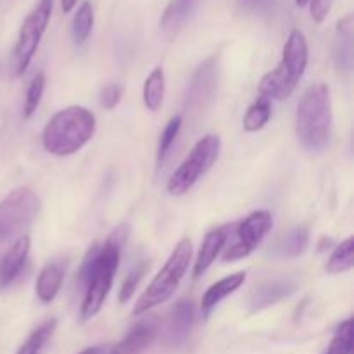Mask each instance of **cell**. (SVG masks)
<instances>
[{"mask_svg": "<svg viewBox=\"0 0 354 354\" xmlns=\"http://www.w3.org/2000/svg\"><path fill=\"white\" fill-rule=\"evenodd\" d=\"M244 282H245V273L237 272L225 277V279L218 280L216 283H213V286L204 292L203 301H201V311H203V317L204 318L209 317L211 311H213L214 308L225 299V297L234 294L237 289H241Z\"/></svg>", "mask_w": 354, "mask_h": 354, "instance_id": "obj_18", "label": "cell"}, {"mask_svg": "<svg viewBox=\"0 0 354 354\" xmlns=\"http://www.w3.org/2000/svg\"><path fill=\"white\" fill-rule=\"evenodd\" d=\"M128 225H120L111 232L107 241L95 256L92 268H90L88 279L85 282V297L82 303V320L88 322L102 310L106 297L109 296V290L113 287L114 275L120 266L121 252L128 239Z\"/></svg>", "mask_w": 354, "mask_h": 354, "instance_id": "obj_1", "label": "cell"}, {"mask_svg": "<svg viewBox=\"0 0 354 354\" xmlns=\"http://www.w3.org/2000/svg\"><path fill=\"white\" fill-rule=\"evenodd\" d=\"M80 354H104V349L102 348H88Z\"/></svg>", "mask_w": 354, "mask_h": 354, "instance_id": "obj_34", "label": "cell"}, {"mask_svg": "<svg viewBox=\"0 0 354 354\" xmlns=\"http://www.w3.org/2000/svg\"><path fill=\"white\" fill-rule=\"evenodd\" d=\"M308 59H310V50H308L306 37L299 30H292L283 45L282 61L273 71L266 73L259 82L261 97L268 100L289 99L306 71Z\"/></svg>", "mask_w": 354, "mask_h": 354, "instance_id": "obj_4", "label": "cell"}, {"mask_svg": "<svg viewBox=\"0 0 354 354\" xmlns=\"http://www.w3.org/2000/svg\"><path fill=\"white\" fill-rule=\"evenodd\" d=\"M31 241L28 235H21L12 242L6 254L0 259V287H7L17 279V275L23 270L30 254Z\"/></svg>", "mask_w": 354, "mask_h": 354, "instance_id": "obj_14", "label": "cell"}, {"mask_svg": "<svg viewBox=\"0 0 354 354\" xmlns=\"http://www.w3.org/2000/svg\"><path fill=\"white\" fill-rule=\"evenodd\" d=\"M237 2L249 10H265L268 9L272 0H237Z\"/></svg>", "mask_w": 354, "mask_h": 354, "instance_id": "obj_32", "label": "cell"}, {"mask_svg": "<svg viewBox=\"0 0 354 354\" xmlns=\"http://www.w3.org/2000/svg\"><path fill=\"white\" fill-rule=\"evenodd\" d=\"M227 228H214V230L207 232L196 263H194V279H199L201 275H204L209 270V266L216 261V258L227 244Z\"/></svg>", "mask_w": 354, "mask_h": 354, "instance_id": "obj_17", "label": "cell"}, {"mask_svg": "<svg viewBox=\"0 0 354 354\" xmlns=\"http://www.w3.org/2000/svg\"><path fill=\"white\" fill-rule=\"evenodd\" d=\"M76 2H78V0H61L62 12H71V10L75 9Z\"/></svg>", "mask_w": 354, "mask_h": 354, "instance_id": "obj_33", "label": "cell"}, {"mask_svg": "<svg viewBox=\"0 0 354 354\" xmlns=\"http://www.w3.org/2000/svg\"><path fill=\"white\" fill-rule=\"evenodd\" d=\"M97 121L92 111L82 106H69L48 120L41 133L44 149L64 158L78 152L92 140Z\"/></svg>", "mask_w": 354, "mask_h": 354, "instance_id": "obj_2", "label": "cell"}, {"mask_svg": "<svg viewBox=\"0 0 354 354\" xmlns=\"http://www.w3.org/2000/svg\"><path fill=\"white\" fill-rule=\"evenodd\" d=\"M62 282H64V268H62V265H59V263H48L38 273L37 286H35L37 297L44 304L52 303L57 297Z\"/></svg>", "mask_w": 354, "mask_h": 354, "instance_id": "obj_19", "label": "cell"}, {"mask_svg": "<svg viewBox=\"0 0 354 354\" xmlns=\"http://www.w3.org/2000/svg\"><path fill=\"white\" fill-rule=\"evenodd\" d=\"M270 116H272V102L265 97H259L254 104L248 109L245 113L244 121H242V127H244L245 131L249 133H254V131H259L261 128L266 127V123L270 121Z\"/></svg>", "mask_w": 354, "mask_h": 354, "instance_id": "obj_22", "label": "cell"}, {"mask_svg": "<svg viewBox=\"0 0 354 354\" xmlns=\"http://www.w3.org/2000/svg\"><path fill=\"white\" fill-rule=\"evenodd\" d=\"M297 137L311 152H320L330 142L332 100L325 83H315L301 97L296 113Z\"/></svg>", "mask_w": 354, "mask_h": 354, "instance_id": "obj_3", "label": "cell"}, {"mask_svg": "<svg viewBox=\"0 0 354 354\" xmlns=\"http://www.w3.org/2000/svg\"><path fill=\"white\" fill-rule=\"evenodd\" d=\"M40 211V199L28 187H17L0 203V244L23 235Z\"/></svg>", "mask_w": 354, "mask_h": 354, "instance_id": "obj_7", "label": "cell"}, {"mask_svg": "<svg viewBox=\"0 0 354 354\" xmlns=\"http://www.w3.org/2000/svg\"><path fill=\"white\" fill-rule=\"evenodd\" d=\"M308 244H310V230L304 225H297L277 239L270 249V254L280 259L297 258L306 251Z\"/></svg>", "mask_w": 354, "mask_h": 354, "instance_id": "obj_16", "label": "cell"}, {"mask_svg": "<svg viewBox=\"0 0 354 354\" xmlns=\"http://www.w3.org/2000/svg\"><path fill=\"white\" fill-rule=\"evenodd\" d=\"M52 9H54V0H38L33 10L24 17L19 35H17L16 47H14V71L17 76L26 71L31 59L37 54L38 45L50 21Z\"/></svg>", "mask_w": 354, "mask_h": 354, "instance_id": "obj_8", "label": "cell"}, {"mask_svg": "<svg viewBox=\"0 0 354 354\" xmlns=\"http://www.w3.org/2000/svg\"><path fill=\"white\" fill-rule=\"evenodd\" d=\"M354 265V241L353 237L346 239L344 242L337 245L327 261V272L330 275H339L346 273L353 268Z\"/></svg>", "mask_w": 354, "mask_h": 354, "instance_id": "obj_23", "label": "cell"}, {"mask_svg": "<svg viewBox=\"0 0 354 354\" xmlns=\"http://www.w3.org/2000/svg\"><path fill=\"white\" fill-rule=\"evenodd\" d=\"M158 332L159 318L154 317V315H147L145 318L138 320L137 324L127 332L123 341H120L116 346H113L107 354H144V351H147L149 346L154 342Z\"/></svg>", "mask_w": 354, "mask_h": 354, "instance_id": "obj_11", "label": "cell"}, {"mask_svg": "<svg viewBox=\"0 0 354 354\" xmlns=\"http://www.w3.org/2000/svg\"><path fill=\"white\" fill-rule=\"evenodd\" d=\"M220 151L221 140L218 135H206L201 138L168 180V185H166L168 192L171 196H183L189 192L199 182L201 176L206 175L211 166L218 161Z\"/></svg>", "mask_w": 354, "mask_h": 354, "instance_id": "obj_6", "label": "cell"}, {"mask_svg": "<svg viewBox=\"0 0 354 354\" xmlns=\"http://www.w3.org/2000/svg\"><path fill=\"white\" fill-rule=\"evenodd\" d=\"M55 325H57V320H54V318H52V320L44 322L37 330L31 332V335L26 339V342L21 346L17 354H40L41 349H44V346L47 344L48 339H50L52 334H54Z\"/></svg>", "mask_w": 354, "mask_h": 354, "instance_id": "obj_25", "label": "cell"}, {"mask_svg": "<svg viewBox=\"0 0 354 354\" xmlns=\"http://www.w3.org/2000/svg\"><path fill=\"white\" fill-rule=\"evenodd\" d=\"M44 88H45V76L44 73H38V75L31 80L30 86H28L26 100H24V107H23L24 120H30V118L37 113L38 106H40L41 95H44Z\"/></svg>", "mask_w": 354, "mask_h": 354, "instance_id": "obj_28", "label": "cell"}, {"mask_svg": "<svg viewBox=\"0 0 354 354\" xmlns=\"http://www.w3.org/2000/svg\"><path fill=\"white\" fill-rule=\"evenodd\" d=\"M190 259H192V242H190L189 239H182V241L175 245V249H173V252L169 254L165 266L159 270L158 275L152 279V282L149 283L147 289L144 290V294H142V296L138 297L137 303H135V317H140V315H145L147 311L154 310L156 306L166 303V301L175 294L180 282H182L183 275H185L187 270H189Z\"/></svg>", "mask_w": 354, "mask_h": 354, "instance_id": "obj_5", "label": "cell"}, {"mask_svg": "<svg viewBox=\"0 0 354 354\" xmlns=\"http://www.w3.org/2000/svg\"><path fill=\"white\" fill-rule=\"evenodd\" d=\"M194 315H196V304L192 299H180L173 306L171 313H169L168 327H166V337H168L169 344L175 346V348L185 344L190 330H192Z\"/></svg>", "mask_w": 354, "mask_h": 354, "instance_id": "obj_13", "label": "cell"}, {"mask_svg": "<svg viewBox=\"0 0 354 354\" xmlns=\"http://www.w3.org/2000/svg\"><path fill=\"white\" fill-rule=\"evenodd\" d=\"M197 0H169L161 17V30L166 35H176L192 16Z\"/></svg>", "mask_w": 354, "mask_h": 354, "instance_id": "obj_20", "label": "cell"}, {"mask_svg": "<svg viewBox=\"0 0 354 354\" xmlns=\"http://www.w3.org/2000/svg\"><path fill=\"white\" fill-rule=\"evenodd\" d=\"M121 95H123V90H121L120 85L116 83H111V85L104 86L100 90V95H99V102L104 109H114V107L120 104Z\"/></svg>", "mask_w": 354, "mask_h": 354, "instance_id": "obj_30", "label": "cell"}, {"mask_svg": "<svg viewBox=\"0 0 354 354\" xmlns=\"http://www.w3.org/2000/svg\"><path fill=\"white\" fill-rule=\"evenodd\" d=\"M147 270H149L147 259H140L137 265H133V268L128 272L127 279H124L123 286H121V289H120V296H118L120 303L124 304L127 301L131 299V296H133V292L137 290L138 283H140V280L144 279V275L147 273Z\"/></svg>", "mask_w": 354, "mask_h": 354, "instance_id": "obj_27", "label": "cell"}, {"mask_svg": "<svg viewBox=\"0 0 354 354\" xmlns=\"http://www.w3.org/2000/svg\"><path fill=\"white\" fill-rule=\"evenodd\" d=\"M296 289L297 283L289 279H277L259 283L258 287L252 289V292L248 297L249 313H258V311L265 310V308L273 306L279 301L286 299L290 294L296 292Z\"/></svg>", "mask_w": 354, "mask_h": 354, "instance_id": "obj_12", "label": "cell"}, {"mask_svg": "<svg viewBox=\"0 0 354 354\" xmlns=\"http://www.w3.org/2000/svg\"><path fill=\"white\" fill-rule=\"evenodd\" d=\"M218 64L216 57H209L196 69L185 93V107L190 113H201L213 100L216 92Z\"/></svg>", "mask_w": 354, "mask_h": 354, "instance_id": "obj_10", "label": "cell"}, {"mask_svg": "<svg viewBox=\"0 0 354 354\" xmlns=\"http://www.w3.org/2000/svg\"><path fill=\"white\" fill-rule=\"evenodd\" d=\"M273 227V218L268 211H254L244 220L235 225L234 242L225 249L223 261H237V259L248 258L268 235Z\"/></svg>", "mask_w": 354, "mask_h": 354, "instance_id": "obj_9", "label": "cell"}, {"mask_svg": "<svg viewBox=\"0 0 354 354\" xmlns=\"http://www.w3.org/2000/svg\"><path fill=\"white\" fill-rule=\"evenodd\" d=\"M310 3V0H296L297 7H306Z\"/></svg>", "mask_w": 354, "mask_h": 354, "instance_id": "obj_35", "label": "cell"}, {"mask_svg": "<svg viewBox=\"0 0 354 354\" xmlns=\"http://www.w3.org/2000/svg\"><path fill=\"white\" fill-rule=\"evenodd\" d=\"M353 351V320L342 322L335 330L325 354H351Z\"/></svg>", "mask_w": 354, "mask_h": 354, "instance_id": "obj_26", "label": "cell"}, {"mask_svg": "<svg viewBox=\"0 0 354 354\" xmlns=\"http://www.w3.org/2000/svg\"><path fill=\"white\" fill-rule=\"evenodd\" d=\"M180 128H182V116H175L168 121V124L162 130L161 138H159V147H158V162L161 165L166 159V156L169 154V149H171L173 142L176 140L180 133Z\"/></svg>", "mask_w": 354, "mask_h": 354, "instance_id": "obj_29", "label": "cell"}, {"mask_svg": "<svg viewBox=\"0 0 354 354\" xmlns=\"http://www.w3.org/2000/svg\"><path fill=\"white\" fill-rule=\"evenodd\" d=\"M92 28H93V7L88 0H85V2L78 7L75 17H73V26H71L73 40H75L78 45L85 44V41L88 40L90 33H92Z\"/></svg>", "mask_w": 354, "mask_h": 354, "instance_id": "obj_24", "label": "cell"}, {"mask_svg": "<svg viewBox=\"0 0 354 354\" xmlns=\"http://www.w3.org/2000/svg\"><path fill=\"white\" fill-rule=\"evenodd\" d=\"M144 106L149 111L156 113L161 109L165 99V71L162 68H156L144 82Z\"/></svg>", "mask_w": 354, "mask_h": 354, "instance_id": "obj_21", "label": "cell"}, {"mask_svg": "<svg viewBox=\"0 0 354 354\" xmlns=\"http://www.w3.org/2000/svg\"><path fill=\"white\" fill-rule=\"evenodd\" d=\"M334 0H310V14L315 23H322L330 14Z\"/></svg>", "mask_w": 354, "mask_h": 354, "instance_id": "obj_31", "label": "cell"}, {"mask_svg": "<svg viewBox=\"0 0 354 354\" xmlns=\"http://www.w3.org/2000/svg\"><path fill=\"white\" fill-rule=\"evenodd\" d=\"M353 14H348L337 23L334 38V61L339 73L344 75H349L353 68Z\"/></svg>", "mask_w": 354, "mask_h": 354, "instance_id": "obj_15", "label": "cell"}]
</instances>
